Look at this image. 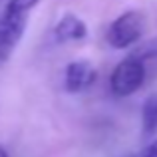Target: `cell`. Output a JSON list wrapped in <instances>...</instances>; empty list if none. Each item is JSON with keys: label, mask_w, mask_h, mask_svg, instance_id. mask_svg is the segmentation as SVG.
Returning a JSON list of instances; mask_svg holds the SVG:
<instances>
[{"label": "cell", "mask_w": 157, "mask_h": 157, "mask_svg": "<svg viewBox=\"0 0 157 157\" xmlns=\"http://www.w3.org/2000/svg\"><path fill=\"white\" fill-rule=\"evenodd\" d=\"M143 32H145V18H143V14L137 10H127L123 14H119L109 24L105 40L109 46L123 50V48H129L135 42H139Z\"/></svg>", "instance_id": "obj_1"}, {"label": "cell", "mask_w": 157, "mask_h": 157, "mask_svg": "<svg viewBox=\"0 0 157 157\" xmlns=\"http://www.w3.org/2000/svg\"><path fill=\"white\" fill-rule=\"evenodd\" d=\"M145 82V64L135 56L121 60L109 76V90L117 98H127L135 94Z\"/></svg>", "instance_id": "obj_2"}, {"label": "cell", "mask_w": 157, "mask_h": 157, "mask_svg": "<svg viewBox=\"0 0 157 157\" xmlns=\"http://www.w3.org/2000/svg\"><path fill=\"white\" fill-rule=\"evenodd\" d=\"M28 26V16L4 6L0 10V64L10 60L16 52L18 44L22 42L24 32Z\"/></svg>", "instance_id": "obj_3"}, {"label": "cell", "mask_w": 157, "mask_h": 157, "mask_svg": "<svg viewBox=\"0 0 157 157\" xmlns=\"http://www.w3.org/2000/svg\"><path fill=\"white\" fill-rule=\"evenodd\" d=\"M96 82V70L88 60L70 62L64 74V88L70 94H80Z\"/></svg>", "instance_id": "obj_4"}, {"label": "cell", "mask_w": 157, "mask_h": 157, "mask_svg": "<svg viewBox=\"0 0 157 157\" xmlns=\"http://www.w3.org/2000/svg\"><path fill=\"white\" fill-rule=\"evenodd\" d=\"M86 34H88V26H86V22L76 14H64L54 24V30H52L54 40L60 42V44L84 40Z\"/></svg>", "instance_id": "obj_5"}, {"label": "cell", "mask_w": 157, "mask_h": 157, "mask_svg": "<svg viewBox=\"0 0 157 157\" xmlns=\"http://www.w3.org/2000/svg\"><path fill=\"white\" fill-rule=\"evenodd\" d=\"M141 129L145 137L157 133V96H151L143 101L141 107Z\"/></svg>", "instance_id": "obj_6"}, {"label": "cell", "mask_w": 157, "mask_h": 157, "mask_svg": "<svg viewBox=\"0 0 157 157\" xmlns=\"http://www.w3.org/2000/svg\"><path fill=\"white\" fill-rule=\"evenodd\" d=\"M6 4L30 16V12H32V10H34V8L40 4V0H6Z\"/></svg>", "instance_id": "obj_7"}, {"label": "cell", "mask_w": 157, "mask_h": 157, "mask_svg": "<svg viewBox=\"0 0 157 157\" xmlns=\"http://www.w3.org/2000/svg\"><path fill=\"white\" fill-rule=\"evenodd\" d=\"M129 157H157V139L151 143H147L145 147H141L139 151H135V153H131Z\"/></svg>", "instance_id": "obj_8"}, {"label": "cell", "mask_w": 157, "mask_h": 157, "mask_svg": "<svg viewBox=\"0 0 157 157\" xmlns=\"http://www.w3.org/2000/svg\"><path fill=\"white\" fill-rule=\"evenodd\" d=\"M0 157H10V155H8V151H6V149H4V147H2V145H0Z\"/></svg>", "instance_id": "obj_9"}]
</instances>
